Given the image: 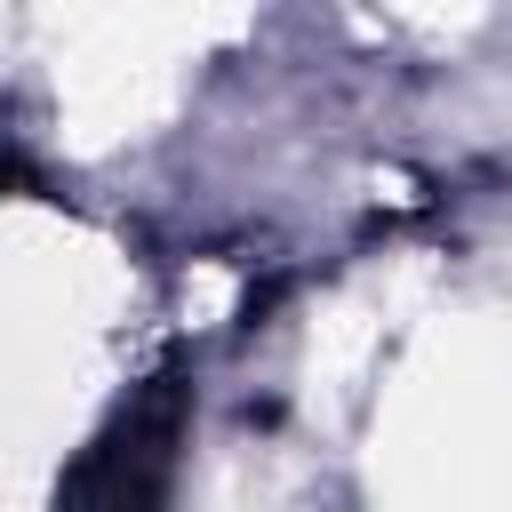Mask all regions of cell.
Listing matches in <instances>:
<instances>
[{
	"label": "cell",
	"instance_id": "obj_1",
	"mask_svg": "<svg viewBox=\"0 0 512 512\" xmlns=\"http://www.w3.org/2000/svg\"><path fill=\"white\" fill-rule=\"evenodd\" d=\"M168 456H176V408L160 400L152 416H128L80 464V512H152L168 488Z\"/></svg>",
	"mask_w": 512,
	"mask_h": 512
}]
</instances>
